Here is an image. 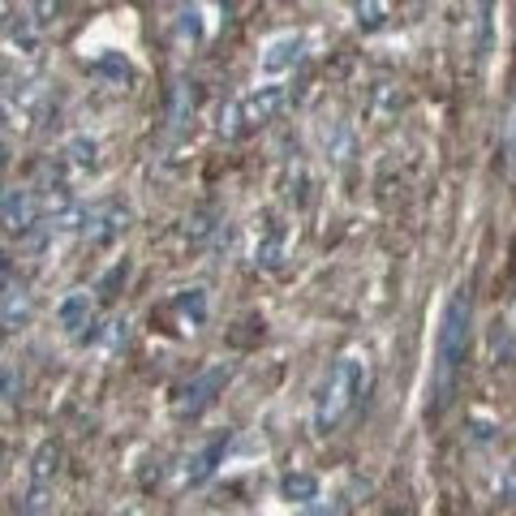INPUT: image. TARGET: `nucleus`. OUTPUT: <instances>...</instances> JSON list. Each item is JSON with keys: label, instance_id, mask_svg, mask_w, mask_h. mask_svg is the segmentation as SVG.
Masks as SVG:
<instances>
[{"label": "nucleus", "instance_id": "nucleus-1", "mask_svg": "<svg viewBox=\"0 0 516 516\" xmlns=\"http://www.w3.org/2000/svg\"><path fill=\"white\" fill-rule=\"evenodd\" d=\"M469 323H473V310H469V293H452L448 306L439 314V336H435V370H430V409H443L456 392V379H461V366H465V353H469Z\"/></svg>", "mask_w": 516, "mask_h": 516}, {"label": "nucleus", "instance_id": "nucleus-2", "mask_svg": "<svg viewBox=\"0 0 516 516\" xmlns=\"http://www.w3.org/2000/svg\"><path fill=\"white\" fill-rule=\"evenodd\" d=\"M362 387H366V357L362 353L336 357V366L327 370L319 396H314V430H319V435H332V430L353 413Z\"/></svg>", "mask_w": 516, "mask_h": 516}, {"label": "nucleus", "instance_id": "nucleus-3", "mask_svg": "<svg viewBox=\"0 0 516 516\" xmlns=\"http://www.w3.org/2000/svg\"><path fill=\"white\" fill-rule=\"evenodd\" d=\"M284 99H289V91H284L280 82H263V86H254L250 95H241L237 104L228 108V117H220V134L241 138V134H250V129H258V125L276 121V112L284 108Z\"/></svg>", "mask_w": 516, "mask_h": 516}, {"label": "nucleus", "instance_id": "nucleus-4", "mask_svg": "<svg viewBox=\"0 0 516 516\" xmlns=\"http://www.w3.org/2000/svg\"><path fill=\"white\" fill-rule=\"evenodd\" d=\"M228 379H233V366H224V362H215V366L203 370V375H194L177 396V418H198V413L224 392Z\"/></svg>", "mask_w": 516, "mask_h": 516}, {"label": "nucleus", "instance_id": "nucleus-5", "mask_svg": "<svg viewBox=\"0 0 516 516\" xmlns=\"http://www.w3.org/2000/svg\"><path fill=\"white\" fill-rule=\"evenodd\" d=\"M254 246H250V258H254V267H263V271H276L284 263V250H289V228H284L276 215H263V220H254Z\"/></svg>", "mask_w": 516, "mask_h": 516}, {"label": "nucleus", "instance_id": "nucleus-6", "mask_svg": "<svg viewBox=\"0 0 516 516\" xmlns=\"http://www.w3.org/2000/svg\"><path fill=\"white\" fill-rule=\"evenodd\" d=\"M301 52H306V35L301 31H280L263 43V56H258V69H263L267 78H280L289 74V69L301 61Z\"/></svg>", "mask_w": 516, "mask_h": 516}, {"label": "nucleus", "instance_id": "nucleus-7", "mask_svg": "<svg viewBox=\"0 0 516 516\" xmlns=\"http://www.w3.org/2000/svg\"><path fill=\"white\" fill-rule=\"evenodd\" d=\"M0 224L9 233H31L39 224V198L31 190H5L0 194Z\"/></svg>", "mask_w": 516, "mask_h": 516}, {"label": "nucleus", "instance_id": "nucleus-8", "mask_svg": "<svg viewBox=\"0 0 516 516\" xmlns=\"http://www.w3.org/2000/svg\"><path fill=\"white\" fill-rule=\"evenodd\" d=\"M56 461H61V452L52 448V443H43L35 452V469H31V495H26V512H39L43 508V495L52 491V478H56Z\"/></svg>", "mask_w": 516, "mask_h": 516}, {"label": "nucleus", "instance_id": "nucleus-9", "mask_svg": "<svg viewBox=\"0 0 516 516\" xmlns=\"http://www.w3.org/2000/svg\"><path fill=\"white\" fill-rule=\"evenodd\" d=\"M56 319H61V327L69 336H86L95 327V301H91V293H69L65 301H61V310H56Z\"/></svg>", "mask_w": 516, "mask_h": 516}, {"label": "nucleus", "instance_id": "nucleus-10", "mask_svg": "<svg viewBox=\"0 0 516 516\" xmlns=\"http://www.w3.org/2000/svg\"><path fill=\"white\" fill-rule=\"evenodd\" d=\"M35 319V301L26 289H5L0 293V332H13V327H26Z\"/></svg>", "mask_w": 516, "mask_h": 516}, {"label": "nucleus", "instance_id": "nucleus-11", "mask_svg": "<svg viewBox=\"0 0 516 516\" xmlns=\"http://www.w3.org/2000/svg\"><path fill=\"white\" fill-rule=\"evenodd\" d=\"M224 452H228V435H224V439H211L203 452H194V456H190V465H185V482H190V486H203L211 473L220 469Z\"/></svg>", "mask_w": 516, "mask_h": 516}, {"label": "nucleus", "instance_id": "nucleus-12", "mask_svg": "<svg viewBox=\"0 0 516 516\" xmlns=\"http://www.w3.org/2000/svg\"><path fill=\"white\" fill-rule=\"evenodd\" d=\"M280 495L289 499V504H314L319 499V478L314 473H284V482H280Z\"/></svg>", "mask_w": 516, "mask_h": 516}, {"label": "nucleus", "instance_id": "nucleus-13", "mask_svg": "<svg viewBox=\"0 0 516 516\" xmlns=\"http://www.w3.org/2000/svg\"><path fill=\"white\" fill-rule=\"evenodd\" d=\"M65 160L74 164V168H82V172H91V168L99 164V142L86 138V134L69 138V142H65Z\"/></svg>", "mask_w": 516, "mask_h": 516}, {"label": "nucleus", "instance_id": "nucleus-14", "mask_svg": "<svg viewBox=\"0 0 516 516\" xmlns=\"http://www.w3.org/2000/svg\"><path fill=\"white\" fill-rule=\"evenodd\" d=\"M177 314L190 323V332H194V327H203V319H207V297H203V289H185L177 297Z\"/></svg>", "mask_w": 516, "mask_h": 516}, {"label": "nucleus", "instance_id": "nucleus-15", "mask_svg": "<svg viewBox=\"0 0 516 516\" xmlns=\"http://www.w3.org/2000/svg\"><path fill=\"white\" fill-rule=\"evenodd\" d=\"M99 224H104V228H95V241H117L125 233V224H129V211L112 207L108 215H99Z\"/></svg>", "mask_w": 516, "mask_h": 516}, {"label": "nucleus", "instance_id": "nucleus-16", "mask_svg": "<svg viewBox=\"0 0 516 516\" xmlns=\"http://www.w3.org/2000/svg\"><path fill=\"white\" fill-rule=\"evenodd\" d=\"M383 22H387L383 0H357V26H362V31H379Z\"/></svg>", "mask_w": 516, "mask_h": 516}, {"label": "nucleus", "instance_id": "nucleus-17", "mask_svg": "<svg viewBox=\"0 0 516 516\" xmlns=\"http://www.w3.org/2000/svg\"><path fill=\"white\" fill-rule=\"evenodd\" d=\"M18 396H22V370L13 366V362H0V400L13 405Z\"/></svg>", "mask_w": 516, "mask_h": 516}, {"label": "nucleus", "instance_id": "nucleus-18", "mask_svg": "<svg viewBox=\"0 0 516 516\" xmlns=\"http://www.w3.org/2000/svg\"><path fill=\"white\" fill-rule=\"evenodd\" d=\"M207 220H211V215H194V220H190V228H185V233H190V241H203V237L211 233L215 224H207Z\"/></svg>", "mask_w": 516, "mask_h": 516}, {"label": "nucleus", "instance_id": "nucleus-19", "mask_svg": "<svg viewBox=\"0 0 516 516\" xmlns=\"http://www.w3.org/2000/svg\"><path fill=\"white\" fill-rule=\"evenodd\" d=\"M310 516H344V504H336V499H327V504H319Z\"/></svg>", "mask_w": 516, "mask_h": 516}, {"label": "nucleus", "instance_id": "nucleus-20", "mask_svg": "<svg viewBox=\"0 0 516 516\" xmlns=\"http://www.w3.org/2000/svg\"><path fill=\"white\" fill-rule=\"evenodd\" d=\"M13 26V9H9V0H0V35H5Z\"/></svg>", "mask_w": 516, "mask_h": 516}, {"label": "nucleus", "instance_id": "nucleus-21", "mask_svg": "<svg viewBox=\"0 0 516 516\" xmlns=\"http://www.w3.org/2000/svg\"><path fill=\"white\" fill-rule=\"evenodd\" d=\"M117 516H142V512H138V508H125V512H117Z\"/></svg>", "mask_w": 516, "mask_h": 516}, {"label": "nucleus", "instance_id": "nucleus-22", "mask_svg": "<svg viewBox=\"0 0 516 516\" xmlns=\"http://www.w3.org/2000/svg\"><path fill=\"white\" fill-rule=\"evenodd\" d=\"M0 168H5V142H0Z\"/></svg>", "mask_w": 516, "mask_h": 516}, {"label": "nucleus", "instance_id": "nucleus-23", "mask_svg": "<svg viewBox=\"0 0 516 516\" xmlns=\"http://www.w3.org/2000/svg\"><path fill=\"white\" fill-rule=\"evenodd\" d=\"M0 276H5V254H0Z\"/></svg>", "mask_w": 516, "mask_h": 516}]
</instances>
